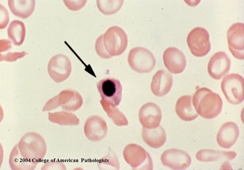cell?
I'll return each mask as SVG.
<instances>
[{
    "label": "cell",
    "mask_w": 244,
    "mask_h": 170,
    "mask_svg": "<svg viewBox=\"0 0 244 170\" xmlns=\"http://www.w3.org/2000/svg\"><path fill=\"white\" fill-rule=\"evenodd\" d=\"M127 36L123 29L114 26L111 27L97 39L95 49L101 58L108 59L122 54L127 46Z\"/></svg>",
    "instance_id": "cell-1"
},
{
    "label": "cell",
    "mask_w": 244,
    "mask_h": 170,
    "mask_svg": "<svg viewBox=\"0 0 244 170\" xmlns=\"http://www.w3.org/2000/svg\"><path fill=\"white\" fill-rule=\"evenodd\" d=\"M193 102L198 113L205 119L216 117L222 108L223 101L220 95L206 87L197 90L193 95Z\"/></svg>",
    "instance_id": "cell-2"
},
{
    "label": "cell",
    "mask_w": 244,
    "mask_h": 170,
    "mask_svg": "<svg viewBox=\"0 0 244 170\" xmlns=\"http://www.w3.org/2000/svg\"><path fill=\"white\" fill-rule=\"evenodd\" d=\"M244 80L239 74L231 73L225 76L221 88L227 101L234 105L241 103L244 99Z\"/></svg>",
    "instance_id": "cell-3"
},
{
    "label": "cell",
    "mask_w": 244,
    "mask_h": 170,
    "mask_svg": "<svg viewBox=\"0 0 244 170\" xmlns=\"http://www.w3.org/2000/svg\"><path fill=\"white\" fill-rule=\"evenodd\" d=\"M124 158L133 170H152L153 163L149 154L140 146L132 144L127 145L123 151Z\"/></svg>",
    "instance_id": "cell-4"
},
{
    "label": "cell",
    "mask_w": 244,
    "mask_h": 170,
    "mask_svg": "<svg viewBox=\"0 0 244 170\" xmlns=\"http://www.w3.org/2000/svg\"><path fill=\"white\" fill-rule=\"evenodd\" d=\"M128 61L131 68L140 73L150 72L156 63L152 53L147 49L141 47H134L130 50Z\"/></svg>",
    "instance_id": "cell-5"
},
{
    "label": "cell",
    "mask_w": 244,
    "mask_h": 170,
    "mask_svg": "<svg viewBox=\"0 0 244 170\" xmlns=\"http://www.w3.org/2000/svg\"><path fill=\"white\" fill-rule=\"evenodd\" d=\"M209 35L205 29L197 27L191 30L187 38V42L192 54L197 57H202L210 51L211 45Z\"/></svg>",
    "instance_id": "cell-6"
},
{
    "label": "cell",
    "mask_w": 244,
    "mask_h": 170,
    "mask_svg": "<svg viewBox=\"0 0 244 170\" xmlns=\"http://www.w3.org/2000/svg\"><path fill=\"white\" fill-rule=\"evenodd\" d=\"M97 87L102 100L114 106L119 104L122 89L119 80L110 78L103 79L97 83Z\"/></svg>",
    "instance_id": "cell-7"
},
{
    "label": "cell",
    "mask_w": 244,
    "mask_h": 170,
    "mask_svg": "<svg viewBox=\"0 0 244 170\" xmlns=\"http://www.w3.org/2000/svg\"><path fill=\"white\" fill-rule=\"evenodd\" d=\"M48 101V104L52 110L59 105L62 109L68 111H74L82 105L83 101L81 96L77 91L71 90L62 91L57 95Z\"/></svg>",
    "instance_id": "cell-8"
},
{
    "label": "cell",
    "mask_w": 244,
    "mask_h": 170,
    "mask_svg": "<svg viewBox=\"0 0 244 170\" xmlns=\"http://www.w3.org/2000/svg\"><path fill=\"white\" fill-rule=\"evenodd\" d=\"M48 69L52 79L57 83L61 82L67 79L71 74V62L66 56L62 54H57L51 59Z\"/></svg>",
    "instance_id": "cell-9"
},
{
    "label": "cell",
    "mask_w": 244,
    "mask_h": 170,
    "mask_svg": "<svg viewBox=\"0 0 244 170\" xmlns=\"http://www.w3.org/2000/svg\"><path fill=\"white\" fill-rule=\"evenodd\" d=\"M229 48L233 56L240 60L244 59V25L237 23L232 25L227 34Z\"/></svg>",
    "instance_id": "cell-10"
},
{
    "label": "cell",
    "mask_w": 244,
    "mask_h": 170,
    "mask_svg": "<svg viewBox=\"0 0 244 170\" xmlns=\"http://www.w3.org/2000/svg\"><path fill=\"white\" fill-rule=\"evenodd\" d=\"M161 160L163 164L173 170H183L190 165L191 158L185 151L176 149L165 151L162 155Z\"/></svg>",
    "instance_id": "cell-11"
},
{
    "label": "cell",
    "mask_w": 244,
    "mask_h": 170,
    "mask_svg": "<svg viewBox=\"0 0 244 170\" xmlns=\"http://www.w3.org/2000/svg\"><path fill=\"white\" fill-rule=\"evenodd\" d=\"M231 63L230 58L225 52H217L212 56L209 61L208 73L213 79L220 80L229 72Z\"/></svg>",
    "instance_id": "cell-12"
},
{
    "label": "cell",
    "mask_w": 244,
    "mask_h": 170,
    "mask_svg": "<svg viewBox=\"0 0 244 170\" xmlns=\"http://www.w3.org/2000/svg\"><path fill=\"white\" fill-rule=\"evenodd\" d=\"M139 117L143 127L153 129L159 125L162 118V113L160 108L157 104L149 102L141 108Z\"/></svg>",
    "instance_id": "cell-13"
},
{
    "label": "cell",
    "mask_w": 244,
    "mask_h": 170,
    "mask_svg": "<svg viewBox=\"0 0 244 170\" xmlns=\"http://www.w3.org/2000/svg\"><path fill=\"white\" fill-rule=\"evenodd\" d=\"M107 131L105 121L98 116H90L86 121L84 127V133L91 141L96 142L102 140L106 135Z\"/></svg>",
    "instance_id": "cell-14"
},
{
    "label": "cell",
    "mask_w": 244,
    "mask_h": 170,
    "mask_svg": "<svg viewBox=\"0 0 244 170\" xmlns=\"http://www.w3.org/2000/svg\"><path fill=\"white\" fill-rule=\"evenodd\" d=\"M164 63L170 72L178 74L182 72L186 65V58L181 51L174 47H169L164 51L163 55Z\"/></svg>",
    "instance_id": "cell-15"
},
{
    "label": "cell",
    "mask_w": 244,
    "mask_h": 170,
    "mask_svg": "<svg viewBox=\"0 0 244 170\" xmlns=\"http://www.w3.org/2000/svg\"><path fill=\"white\" fill-rule=\"evenodd\" d=\"M173 83L172 75L165 70H160L158 71L152 77L151 89L155 95L163 96L170 91Z\"/></svg>",
    "instance_id": "cell-16"
},
{
    "label": "cell",
    "mask_w": 244,
    "mask_h": 170,
    "mask_svg": "<svg viewBox=\"0 0 244 170\" xmlns=\"http://www.w3.org/2000/svg\"><path fill=\"white\" fill-rule=\"evenodd\" d=\"M239 133V128L236 124L232 122H226L222 126L218 132L217 143L223 148H229L235 143Z\"/></svg>",
    "instance_id": "cell-17"
},
{
    "label": "cell",
    "mask_w": 244,
    "mask_h": 170,
    "mask_svg": "<svg viewBox=\"0 0 244 170\" xmlns=\"http://www.w3.org/2000/svg\"><path fill=\"white\" fill-rule=\"evenodd\" d=\"M175 111L179 117L186 121H192L198 116V114L192 102V96L185 95L178 100L175 106Z\"/></svg>",
    "instance_id": "cell-18"
},
{
    "label": "cell",
    "mask_w": 244,
    "mask_h": 170,
    "mask_svg": "<svg viewBox=\"0 0 244 170\" xmlns=\"http://www.w3.org/2000/svg\"><path fill=\"white\" fill-rule=\"evenodd\" d=\"M142 136L144 142L149 146L154 148H158L162 147L166 140L165 130L160 125L151 129L143 127Z\"/></svg>",
    "instance_id": "cell-19"
},
{
    "label": "cell",
    "mask_w": 244,
    "mask_h": 170,
    "mask_svg": "<svg viewBox=\"0 0 244 170\" xmlns=\"http://www.w3.org/2000/svg\"><path fill=\"white\" fill-rule=\"evenodd\" d=\"M9 8L15 15L23 19L29 17L33 12L35 6L34 0H9Z\"/></svg>",
    "instance_id": "cell-20"
},
{
    "label": "cell",
    "mask_w": 244,
    "mask_h": 170,
    "mask_svg": "<svg viewBox=\"0 0 244 170\" xmlns=\"http://www.w3.org/2000/svg\"><path fill=\"white\" fill-rule=\"evenodd\" d=\"M236 153L233 151H225L203 149L200 150L196 153V157L199 161L210 162L217 161L226 159L230 160L234 158Z\"/></svg>",
    "instance_id": "cell-21"
},
{
    "label": "cell",
    "mask_w": 244,
    "mask_h": 170,
    "mask_svg": "<svg viewBox=\"0 0 244 170\" xmlns=\"http://www.w3.org/2000/svg\"><path fill=\"white\" fill-rule=\"evenodd\" d=\"M8 37L16 45L19 46L23 43L25 37V29L24 23L17 20L10 23L7 29Z\"/></svg>",
    "instance_id": "cell-22"
},
{
    "label": "cell",
    "mask_w": 244,
    "mask_h": 170,
    "mask_svg": "<svg viewBox=\"0 0 244 170\" xmlns=\"http://www.w3.org/2000/svg\"><path fill=\"white\" fill-rule=\"evenodd\" d=\"M123 0H97V5L99 10L106 15L115 14L121 9Z\"/></svg>",
    "instance_id": "cell-23"
},
{
    "label": "cell",
    "mask_w": 244,
    "mask_h": 170,
    "mask_svg": "<svg viewBox=\"0 0 244 170\" xmlns=\"http://www.w3.org/2000/svg\"><path fill=\"white\" fill-rule=\"evenodd\" d=\"M50 120L61 125H78L79 119L75 115L69 113H48Z\"/></svg>",
    "instance_id": "cell-24"
},
{
    "label": "cell",
    "mask_w": 244,
    "mask_h": 170,
    "mask_svg": "<svg viewBox=\"0 0 244 170\" xmlns=\"http://www.w3.org/2000/svg\"><path fill=\"white\" fill-rule=\"evenodd\" d=\"M106 165L112 166L113 169L115 170H118L120 168L119 161L116 156L112 152H111L110 153L102 159L98 163L99 169Z\"/></svg>",
    "instance_id": "cell-25"
},
{
    "label": "cell",
    "mask_w": 244,
    "mask_h": 170,
    "mask_svg": "<svg viewBox=\"0 0 244 170\" xmlns=\"http://www.w3.org/2000/svg\"><path fill=\"white\" fill-rule=\"evenodd\" d=\"M86 0H64L66 6L69 10L77 11L83 7L86 4Z\"/></svg>",
    "instance_id": "cell-26"
},
{
    "label": "cell",
    "mask_w": 244,
    "mask_h": 170,
    "mask_svg": "<svg viewBox=\"0 0 244 170\" xmlns=\"http://www.w3.org/2000/svg\"><path fill=\"white\" fill-rule=\"evenodd\" d=\"M9 21V14L7 10L4 6L0 4V29L5 28Z\"/></svg>",
    "instance_id": "cell-27"
},
{
    "label": "cell",
    "mask_w": 244,
    "mask_h": 170,
    "mask_svg": "<svg viewBox=\"0 0 244 170\" xmlns=\"http://www.w3.org/2000/svg\"><path fill=\"white\" fill-rule=\"evenodd\" d=\"M27 54V53L23 51L20 52H14L11 53L9 52L6 55H2V59H5L7 60L9 58H15L16 59L19 58L23 57Z\"/></svg>",
    "instance_id": "cell-28"
},
{
    "label": "cell",
    "mask_w": 244,
    "mask_h": 170,
    "mask_svg": "<svg viewBox=\"0 0 244 170\" xmlns=\"http://www.w3.org/2000/svg\"><path fill=\"white\" fill-rule=\"evenodd\" d=\"M11 46V43L8 40H0V52L8 50Z\"/></svg>",
    "instance_id": "cell-29"
}]
</instances>
